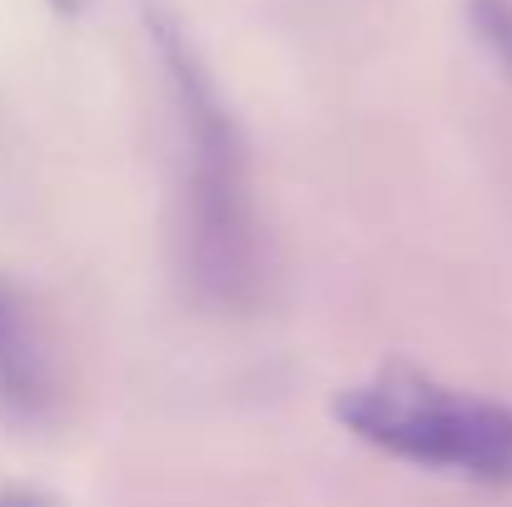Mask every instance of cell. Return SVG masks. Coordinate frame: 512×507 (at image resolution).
<instances>
[{
    "label": "cell",
    "instance_id": "obj_1",
    "mask_svg": "<svg viewBox=\"0 0 512 507\" xmlns=\"http://www.w3.org/2000/svg\"><path fill=\"white\" fill-rule=\"evenodd\" d=\"M145 20L170 75L179 145H184V174H179L184 274L209 309H244L259 294L264 259H259V214L249 194V160H244L239 125L224 110L184 30L160 5H145Z\"/></svg>",
    "mask_w": 512,
    "mask_h": 507
},
{
    "label": "cell",
    "instance_id": "obj_2",
    "mask_svg": "<svg viewBox=\"0 0 512 507\" xmlns=\"http://www.w3.org/2000/svg\"><path fill=\"white\" fill-rule=\"evenodd\" d=\"M339 423L363 438L368 448L468 478V483H512V408L458 393L448 383H433L408 368H388L378 378H363L343 388L334 403Z\"/></svg>",
    "mask_w": 512,
    "mask_h": 507
},
{
    "label": "cell",
    "instance_id": "obj_3",
    "mask_svg": "<svg viewBox=\"0 0 512 507\" xmlns=\"http://www.w3.org/2000/svg\"><path fill=\"white\" fill-rule=\"evenodd\" d=\"M45 403H50V368H45L40 338L30 334L20 304L0 284V413L40 418Z\"/></svg>",
    "mask_w": 512,
    "mask_h": 507
},
{
    "label": "cell",
    "instance_id": "obj_4",
    "mask_svg": "<svg viewBox=\"0 0 512 507\" xmlns=\"http://www.w3.org/2000/svg\"><path fill=\"white\" fill-rule=\"evenodd\" d=\"M468 15L483 45L512 70V0H468Z\"/></svg>",
    "mask_w": 512,
    "mask_h": 507
},
{
    "label": "cell",
    "instance_id": "obj_5",
    "mask_svg": "<svg viewBox=\"0 0 512 507\" xmlns=\"http://www.w3.org/2000/svg\"><path fill=\"white\" fill-rule=\"evenodd\" d=\"M0 507H45V503H35V498H20V493H15V498H0Z\"/></svg>",
    "mask_w": 512,
    "mask_h": 507
}]
</instances>
